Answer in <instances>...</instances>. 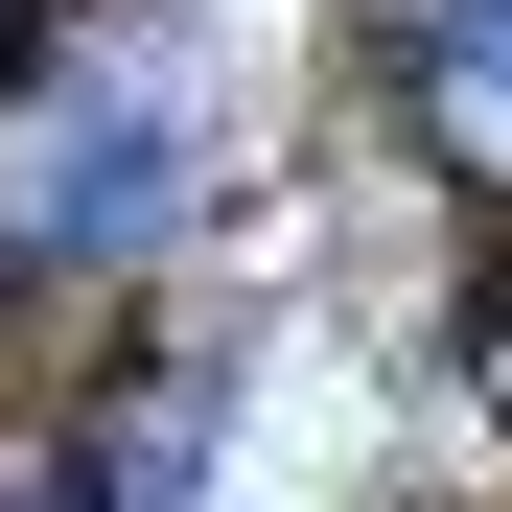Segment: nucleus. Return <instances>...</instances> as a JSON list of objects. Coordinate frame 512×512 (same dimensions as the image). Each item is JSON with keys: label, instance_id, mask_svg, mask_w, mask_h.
I'll return each instance as SVG.
<instances>
[{"label": "nucleus", "instance_id": "nucleus-1", "mask_svg": "<svg viewBox=\"0 0 512 512\" xmlns=\"http://www.w3.org/2000/svg\"><path fill=\"white\" fill-rule=\"evenodd\" d=\"M373 47H396V117H419V163L512 210V0H396Z\"/></svg>", "mask_w": 512, "mask_h": 512}]
</instances>
